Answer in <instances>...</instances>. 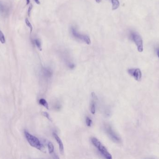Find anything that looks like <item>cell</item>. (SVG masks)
I'll return each mask as SVG.
<instances>
[{"label":"cell","instance_id":"1","mask_svg":"<svg viewBox=\"0 0 159 159\" xmlns=\"http://www.w3.org/2000/svg\"><path fill=\"white\" fill-rule=\"evenodd\" d=\"M91 142L95 146L96 148L99 151L100 153L103 156V157L107 159H111L112 155L108 152L105 146H104L99 141V140L95 137L91 138Z\"/></svg>","mask_w":159,"mask_h":159},{"label":"cell","instance_id":"2","mask_svg":"<svg viewBox=\"0 0 159 159\" xmlns=\"http://www.w3.org/2000/svg\"><path fill=\"white\" fill-rule=\"evenodd\" d=\"M24 134L28 142H29L31 146H33L40 150H41L43 148V146L42 144L37 138L31 134L26 131H25Z\"/></svg>","mask_w":159,"mask_h":159},{"label":"cell","instance_id":"3","mask_svg":"<svg viewBox=\"0 0 159 159\" xmlns=\"http://www.w3.org/2000/svg\"><path fill=\"white\" fill-rule=\"evenodd\" d=\"M131 38L135 43L137 47L138 52H142L143 51V41L140 35L136 32H132L131 33Z\"/></svg>","mask_w":159,"mask_h":159},{"label":"cell","instance_id":"4","mask_svg":"<svg viewBox=\"0 0 159 159\" xmlns=\"http://www.w3.org/2000/svg\"><path fill=\"white\" fill-rule=\"evenodd\" d=\"M105 129L108 136L113 141L116 143H120V138L114 131L112 127L109 125H105Z\"/></svg>","mask_w":159,"mask_h":159},{"label":"cell","instance_id":"5","mask_svg":"<svg viewBox=\"0 0 159 159\" xmlns=\"http://www.w3.org/2000/svg\"><path fill=\"white\" fill-rule=\"evenodd\" d=\"M71 31L72 33L73 36L76 38L79 39L83 42H85L87 44L89 45L91 43V40L90 38L88 36L85 35L81 34L79 33L74 28L72 27L71 28Z\"/></svg>","mask_w":159,"mask_h":159},{"label":"cell","instance_id":"6","mask_svg":"<svg viewBox=\"0 0 159 159\" xmlns=\"http://www.w3.org/2000/svg\"><path fill=\"white\" fill-rule=\"evenodd\" d=\"M128 73L137 81H140L142 77V73L139 68H132L128 70Z\"/></svg>","mask_w":159,"mask_h":159},{"label":"cell","instance_id":"7","mask_svg":"<svg viewBox=\"0 0 159 159\" xmlns=\"http://www.w3.org/2000/svg\"><path fill=\"white\" fill-rule=\"evenodd\" d=\"M53 135L55 139H56V142L58 144L59 147V150L60 152V154H63L64 153V146H63V144L62 142L61 139L56 133H53Z\"/></svg>","mask_w":159,"mask_h":159},{"label":"cell","instance_id":"8","mask_svg":"<svg viewBox=\"0 0 159 159\" xmlns=\"http://www.w3.org/2000/svg\"><path fill=\"white\" fill-rule=\"evenodd\" d=\"M8 11L9 10L8 7L6 5L3 4L2 2H0V13L3 15H5L7 14Z\"/></svg>","mask_w":159,"mask_h":159},{"label":"cell","instance_id":"9","mask_svg":"<svg viewBox=\"0 0 159 159\" xmlns=\"http://www.w3.org/2000/svg\"><path fill=\"white\" fill-rule=\"evenodd\" d=\"M112 4V10H116L120 6V2L118 0H111Z\"/></svg>","mask_w":159,"mask_h":159},{"label":"cell","instance_id":"10","mask_svg":"<svg viewBox=\"0 0 159 159\" xmlns=\"http://www.w3.org/2000/svg\"><path fill=\"white\" fill-rule=\"evenodd\" d=\"M43 72L44 76L47 77H50L52 76V72L51 70L49 68H45L43 69Z\"/></svg>","mask_w":159,"mask_h":159},{"label":"cell","instance_id":"11","mask_svg":"<svg viewBox=\"0 0 159 159\" xmlns=\"http://www.w3.org/2000/svg\"><path fill=\"white\" fill-rule=\"evenodd\" d=\"M39 104L41 105L42 106H43L44 107L47 108V109H49V107H48V105L47 103V101L44 99H40L39 100Z\"/></svg>","mask_w":159,"mask_h":159},{"label":"cell","instance_id":"12","mask_svg":"<svg viewBox=\"0 0 159 159\" xmlns=\"http://www.w3.org/2000/svg\"><path fill=\"white\" fill-rule=\"evenodd\" d=\"M47 147L49 153L50 154H52L54 152V146L53 144V143L51 142H48L47 143Z\"/></svg>","mask_w":159,"mask_h":159},{"label":"cell","instance_id":"13","mask_svg":"<svg viewBox=\"0 0 159 159\" xmlns=\"http://www.w3.org/2000/svg\"><path fill=\"white\" fill-rule=\"evenodd\" d=\"M95 98L94 99V100L92 101L91 105L90 111L91 113L93 114H95Z\"/></svg>","mask_w":159,"mask_h":159},{"label":"cell","instance_id":"14","mask_svg":"<svg viewBox=\"0 0 159 159\" xmlns=\"http://www.w3.org/2000/svg\"><path fill=\"white\" fill-rule=\"evenodd\" d=\"M34 43L35 45L36 46V47L38 48L40 51H42V45H41V43L40 42V41L39 40V39H35L34 40Z\"/></svg>","mask_w":159,"mask_h":159},{"label":"cell","instance_id":"15","mask_svg":"<svg viewBox=\"0 0 159 159\" xmlns=\"http://www.w3.org/2000/svg\"><path fill=\"white\" fill-rule=\"evenodd\" d=\"M0 42L2 43H5L6 42L4 35L0 30Z\"/></svg>","mask_w":159,"mask_h":159},{"label":"cell","instance_id":"16","mask_svg":"<svg viewBox=\"0 0 159 159\" xmlns=\"http://www.w3.org/2000/svg\"><path fill=\"white\" fill-rule=\"evenodd\" d=\"M25 23H26L27 26H28L29 28H30V32L31 33L32 31V30H33V27H32V25H31V23L29 21V20H28V18H26V19H25Z\"/></svg>","mask_w":159,"mask_h":159},{"label":"cell","instance_id":"17","mask_svg":"<svg viewBox=\"0 0 159 159\" xmlns=\"http://www.w3.org/2000/svg\"><path fill=\"white\" fill-rule=\"evenodd\" d=\"M86 123L87 126L90 127L92 124V121L89 117H87L86 118Z\"/></svg>","mask_w":159,"mask_h":159},{"label":"cell","instance_id":"18","mask_svg":"<svg viewBox=\"0 0 159 159\" xmlns=\"http://www.w3.org/2000/svg\"><path fill=\"white\" fill-rule=\"evenodd\" d=\"M42 114H43V116H44V117H45L46 118H47L49 121H52L51 118H50L49 114L47 113V112H43L42 113Z\"/></svg>","mask_w":159,"mask_h":159},{"label":"cell","instance_id":"19","mask_svg":"<svg viewBox=\"0 0 159 159\" xmlns=\"http://www.w3.org/2000/svg\"><path fill=\"white\" fill-rule=\"evenodd\" d=\"M32 8H33V5L32 4H31L29 8V9H28V16L29 17H30V13H31V10L32 9Z\"/></svg>","mask_w":159,"mask_h":159},{"label":"cell","instance_id":"20","mask_svg":"<svg viewBox=\"0 0 159 159\" xmlns=\"http://www.w3.org/2000/svg\"><path fill=\"white\" fill-rule=\"evenodd\" d=\"M34 1L35 2V3L37 4H40V2L39 1V0H34Z\"/></svg>","mask_w":159,"mask_h":159},{"label":"cell","instance_id":"21","mask_svg":"<svg viewBox=\"0 0 159 159\" xmlns=\"http://www.w3.org/2000/svg\"><path fill=\"white\" fill-rule=\"evenodd\" d=\"M101 1H102V0H95V1L98 3H100L101 2Z\"/></svg>","mask_w":159,"mask_h":159},{"label":"cell","instance_id":"22","mask_svg":"<svg viewBox=\"0 0 159 159\" xmlns=\"http://www.w3.org/2000/svg\"><path fill=\"white\" fill-rule=\"evenodd\" d=\"M26 1H27V5L29 4V3H30V0H26Z\"/></svg>","mask_w":159,"mask_h":159},{"label":"cell","instance_id":"23","mask_svg":"<svg viewBox=\"0 0 159 159\" xmlns=\"http://www.w3.org/2000/svg\"><path fill=\"white\" fill-rule=\"evenodd\" d=\"M157 56H158V57L159 58V49H158L157 50Z\"/></svg>","mask_w":159,"mask_h":159}]
</instances>
